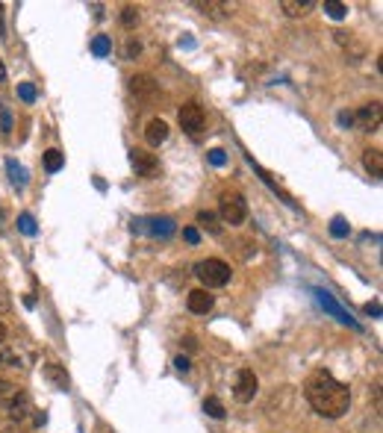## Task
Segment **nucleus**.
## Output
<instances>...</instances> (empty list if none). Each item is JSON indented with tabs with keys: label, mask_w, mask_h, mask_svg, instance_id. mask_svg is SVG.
<instances>
[{
	"label": "nucleus",
	"mask_w": 383,
	"mask_h": 433,
	"mask_svg": "<svg viewBox=\"0 0 383 433\" xmlns=\"http://www.w3.org/2000/svg\"><path fill=\"white\" fill-rule=\"evenodd\" d=\"M304 395H307L310 407L325 419H342L351 407V389L345 383H339L325 368L313 371V375L307 378Z\"/></svg>",
	"instance_id": "f257e3e1"
},
{
	"label": "nucleus",
	"mask_w": 383,
	"mask_h": 433,
	"mask_svg": "<svg viewBox=\"0 0 383 433\" xmlns=\"http://www.w3.org/2000/svg\"><path fill=\"white\" fill-rule=\"evenodd\" d=\"M218 215H221V221L236 227V224H245L248 219V201H245V194H239V192H221V198H218Z\"/></svg>",
	"instance_id": "f03ea898"
},
{
	"label": "nucleus",
	"mask_w": 383,
	"mask_h": 433,
	"mask_svg": "<svg viewBox=\"0 0 383 433\" xmlns=\"http://www.w3.org/2000/svg\"><path fill=\"white\" fill-rule=\"evenodd\" d=\"M195 274H198V280L210 289H221V286H227L230 283V265L225 260H204V263H198L195 265Z\"/></svg>",
	"instance_id": "7ed1b4c3"
},
{
	"label": "nucleus",
	"mask_w": 383,
	"mask_h": 433,
	"mask_svg": "<svg viewBox=\"0 0 383 433\" xmlns=\"http://www.w3.org/2000/svg\"><path fill=\"white\" fill-rule=\"evenodd\" d=\"M177 121H180V127H183L189 136H198L200 130H204V124H207V115H204V109H200L198 101H189V104L180 106Z\"/></svg>",
	"instance_id": "20e7f679"
},
{
	"label": "nucleus",
	"mask_w": 383,
	"mask_h": 433,
	"mask_svg": "<svg viewBox=\"0 0 383 433\" xmlns=\"http://www.w3.org/2000/svg\"><path fill=\"white\" fill-rule=\"evenodd\" d=\"M130 165L136 168L139 177H145V180H153V177H159V160L145 150V148H133L130 150Z\"/></svg>",
	"instance_id": "39448f33"
},
{
	"label": "nucleus",
	"mask_w": 383,
	"mask_h": 433,
	"mask_svg": "<svg viewBox=\"0 0 383 433\" xmlns=\"http://www.w3.org/2000/svg\"><path fill=\"white\" fill-rule=\"evenodd\" d=\"M257 389H259V380L251 368H242L239 375H236V386H233V398L239 404H251L254 395H257Z\"/></svg>",
	"instance_id": "423d86ee"
},
{
	"label": "nucleus",
	"mask_w": 383,
	"mask_h": 433,
	"mask_svg": "<svg viewBox=\"0 0 383 433\" xmlns=\"http://www.w3.org/2000/svg\"><path fill=\"white\" fill-rule=\"evenodd\" d=\"M354 124L360 130H366V133H374L380 127V104H366V106H360V112L354 115Z\"/></svg>",
	"instance_id": "0eeeda50"
},
{
	"label": "nucleus",
	"mask_w": 383,
	"mask_h": 433,
	"mask_svg": "<svg viewBox=\"0 0 383 433\" xmlns=\"http://www.w3.org/2000/svg\"><path fill=\"white\" fill-rule=\"evenodd\" d=\"M186 307H189V312H195V316H207V312L215 307V298L207 289H192L189 298H186Z\"/></svg>",
	"instance_id": "6e6552de"
},
{
	"label": "nucleus",
	"mask_w": 383,
	"mask_h": 433,
	"mask_svg": "<svg viewBox=\"0 0 383 433\" xmlns=\"http://www.w3.org/2000/svg\"><path fill=\"white\" fill-rule=\"evenodd\" d=\"M130 92L139 97V101H151V97L156 94V80L151 74H136V77H130Z\"/></svg>",
	"instance_id": "1a4fd4ad"
},
{
	"label": "nucleus",
	"mask_w": 383,
	"mask_h": 433,
	"mask_svg": "<svg viewBox=\"0 0 383 433\" xmlns=\"http://www.w3.org/2000/svg\"><path fill=\"white\" fill-rule=\"evenodd\" d=\"M145 139H148L151 148H159V145L168 139V124L163 121V118H153V121H148V127H145Z\"/></svg>",
	"instance_id": "9d476101"
},
{
	"label": "nucleus",
	"mask_w": 383,
	"mask_h": 433,
	"mask_svg": "<svg viewBox=\"0 0 383 433\" xmlns=\"http://www.w3.org/2000/svg\"><path fill=\"white\" fill-rule=\"evenodd\" d=\"M315 295H318V301H321V307H325L328 312H333V316H336V319H339L342 324H354V327H357V322H354V319L348 316V312H345V309H342V307H339V304H336V301L330 298V295H328V292H315Z\"/></svg>",
	"instance_id": "9b49d317"
},
{
	"label": "nucleus",
	"mask_w": 383,
	"mask_h": 433,
	"mask_svg": "<svg viewBox=\"0 0 383 433\" xmlns=\"http://www.w3.org/2000/svg\"><path fill=\"white\" fill-rule=\"evenodd\" d=\"M315 4L313 0H280V9H284L289 18H304Z\"/></svg>",
	"instance_id": "f8f14e48"
},
{
	"label": "nucleus",
	"mask_w": 383,
	"mask_h": 433,
	"mask_svg": "<svg viewBox=\"0 0 383 433\" xmlns=\"http://www.w3.org/2000/svg\"><path fill=\"white\" fill-rule=\"evenodd\" d=\"M362 165H366V171L372 177H380L383 174V156H380V150L377 148H369L366 153H362Z\"/></svg>",
	"instance_id": "ddd939ff"
},
{
	"label": "nucleus",
	"mask_w": 383,
	"mask_h": 433,
	"mask_svg": "<svg viewBox=\"0 0 383 433\" xmlns=\"http://www.w3.org/2000/svg\"><path fill=\"white\" fill-rule=\"evenodd\" d=\"M45 378H48L56 389H68V375H65V371L59 368L56 363H48V366H45Z\"/></svg>",
	"instance_id": "4468645a"
},
{
	"label": "nucleus",
	"mask_w": 383,
	"mask_h": 433,
	"mask_svg": "<svg viewBox=\"0 0 383 433\" xmlns=\"http://www.w3.org/2000/svg\"><path fill=\"white\" fill-rule=\"evenodd\" d=\"M18 395H21V389H18L12 380H0V407H9Z\"/></svg>",
	"instance_id": "2eb2a0df"
},
{
	"label": "nucleus",
	"mask_w": 383,
	"mask_h": 433,
	"mask_svg": "<svg viewBox=\"0 0 383 433\" xmlns=\"http://www.w3.org/2000/svg\"><path fill=\"white\" fill-rule=\"evenodd\" d=\"M63 165H65V153H63V150H56V148L45 150V168H48L50 174H56Z\"/></svg>",
	"instance_id": "dca6fc26"
},
{
	"label": "nucleus",
	"mask_w": 383,
	"mask_h": 433,
	"mask_svg": "<svg viewBox=\"0 0 383 433\" xmlns=\"http://www.w3.org/2000/svg\"><path fill=\"white\" fill-rule=\"evenodd\" d=\"M27 407H30V398L21 392V395H18V398L9 404V416H12V419H24V416H27Z\"/></svg>",
	"instance_id": "f3484780"
},
{
	"label": "nucleus",
	"mask_w": 383,
	"mask_h": 433,
	"mask_svg": "<svg viewBox=\"0 0 383 433\" xmlns=\"http://www.w3.org/2000/svg\"><path fill=\"white\" fill-rule=\"evenodd\" d=\"M92 53L95 56H109L112 53V42H109V35H95V42H92Z\"/></svg>",
	"instance_id": "a211bd4d"
},
{
	"label": "nucleus",
	"mask_w": 383,
	"mask_h": 433,
	"mask_svg": "<svg viewBox=\"0 0 383 433\" xmlns=\"http://www.w3.org/2000/svg\"><path fill=\"white\" fill-rule=\"evenodd\" d=\"M325 12L333 18V21H342L348 15V6L345 4H336V0H325Z\"/></svg>",
	"instance_id": "6ab92c4d"
},
{
	"label": "nucleus",
	"mask_w": 383,
	"mask_h": 433,
	"mask_svg": "<svg viewBox=\"0 0 383 433\" xmlns=\"http://www.w3.org/2000/svg\"><path fill=\"white\" fill-rule=\"evenodd\" d=\"M204 412L210 419H225V404H221L218 398H207L204 401Z\"/></svg>",
	"instance_id": "aec40b11"
},
{
	"label": "nucleus",
	"mask_w": 383,
	"mask_h": 433,
	"mask_svg": "<svg viewBox=\"0 0 383 433\" xmlns=\"http://www.w3.org/2000/svg\"><path fill=\"white\" fill-rule=\"evenodd\" d=\"M18 366H21V357L15 351L0 348V368H18Z\"/></svg>",
	"instance_id": "412c9836"
},
{
	"label": "nucleus",
	"mask_w": 383,
	"mask_h": 433,
	"mask_svg": "<svg viewBox=\"0 0 383 433\" xmlns=\"http://www.w3.org/2000/svg\"><path fill=\"white\" fill-rule=\"evenodd\" d=\"M198 224H204L210 233H221V224L215 219V212H198Z\"/></svg>",
	"instance_id": "4be33fe9"
},
{
	"label": "nucleus",
	"mask_w": 383,
	"mask_h": 433,
	"mask_svg": "<svg viewBox=\"0 0 383 433\" xmlns=\"http://www.w3.org/2000/svg\"><path fill=\"white\" fill-rule=\"evenodd\" d=\"M121 24H124L127 30L136 27L139 24V9L136 6H124V9H121Z\"/></svg>",
	"instance_id": "5701e85b"
},
{
	"label": "nucleus",
	"mask_w": 383,
	"mask_h": 433,
	"mask_svg": "<svg viewBox=\"0 0 383 433\" xmlns=\"http://www.w3.org/2000/svg\"><path fill=\"white\" fill-rule=\"evenodd\" d=\"M18 97L27 101V104H33L36 101V86L33 83H21V86H18Z\"/></svg>",
	"instance_id": "b1692460"
},
{
	"label": "nucleus",
	"mask_w": 383,
	"mask_h": 433,
	"mask_svg": "<svg viewBox=\"0 0 383 433\" xmlns=\"http://www.w3.org/2000/svg\"><path fill=\"white\" fill-rule=\"evenodd\" d=\"M6 165H9V171H12V180H15L18 186H24V183H27V171H24V168H18L15 160H9Z\"/></svg>",
	"instance_id": "393cba45"
},
{
	"label": "nucleus",
	"mask_w": 383,
	"mask_h": 433,
	"mask_svg": "<svg viewBox=\"0 0 383 433\" xmlns=\"http://www.w3.org/2000/svg\"><path fill=\"white\" fill-rule=\"evenodd\" d=\"M330 233L336 236V239H345V236H348V224L342 221V219H333V224H330Z\"/></svg>",
	"instance_id": "a878e982"
},
{
	"label": "nucleus",
	"mask_w": 383,
	"mask_h": 433,
	"mask_svg": "<svg viewBox=\"0 0 383 433\" xmlns=\"http://www.w3.org/2000/svg\"><path fill=\"white\" fill-rule=\"evenodd\" d=\"M18 227H21V233H27V236H33L36 233V224H33V215H21V219H18Z\"/></svg>",
	"instance_id": "bb28decb"
},
{
	"label": "nucleus",
	"mask_w": 383,
	"mask_h": 433,
	"mask_svg": "<svg viewBox=\"0 0 383 433\" xmlns=\"http://www.w3.org/2000/svg\"><path fill=\"white\" fill-rule=\"evenodd\" d=\"M156 227H153V233H163V236H168L171 230H174V221L171 219H159V221H153Z\"/></svg>",
	"instance_id": "cd10ccee"
},
{
	"label": "nucleus",
	"mask_w": 383,
	"mask_h": 433,
	"mask_svg": "<svg viewBox=\"0 0 383 433\" xmlns=\"http://www.w3.org/2000/svg\"><path fill=\"white\" fill-rule=\"evenodd\" d=\"M210 163H212V165H225V163H227L225 150H218V148H215V150H210Z\"/></svg>",
	"instance_id": "c85d7f7f"
},
{
	"label": "nucleus",
	"mask_w": 383,
	"mask_h": 433,
	"mask_svg": "<svg viewBox=\"0 0 383 433\" xmlns=\"http://www.w3.org/2000/svg\"><path fill=\"white\" fill-rule=\"evenodd\" d=\"M183 239H186L189 245H198V242H200V233H198L195 227H186V230H183Z\"/></svg>",
	"instance_id": "c756f323"
},
{
	"label": "nucleus",
	"mask_w": 383,
	"mask_h": 433,
	"mask_svg": "<svg viewBox=\"0 0 383 433\" xmlns=\"http://www.w3.org/2000/svg\"><path fill=\"white\" fill-rule=\"evenodd\" d=\"M139 50H142V48H139V42H133V38H130V42H127V59L139 56Z\"/></svg>",
	"instance_id": "7c9ffc66"
},
{
	"label": "nucleus",
	"mask_w": 383,
	"mask_h": 433,
	"mask_svg": "<svg viewBox=\"0 0 383 433\" xmlns=\"http://www.w3.org/2000/svg\"><path fill=\"white\" fill-rule=\"evenodd\" d=\"M174 366H177V371H189V368H192V363H189L186 357H177V360H174Z\"/></svg>",
	"instance_id": "2f4dec72"
},
{
	"label": "nucleus",
	"mask_w": 383,
	"mask_h": 433,
	"mask_svg": "<svg viewBox=\"0 0 383 433\" xmlns=\"http://www.w3.org/2000/svg\"><path fill=\"white\" fill-rule=\"evenodd\" d=\"M180 345H183L186 351H198V342H195V336H183V342H180Z\"/></svg>",
	"instance_id": "473e14b6"
},
{
	"label": "nucleus",
	"mask_w": 383,
	"mask_h": 433,
	"mask_svg": "<svg viewBox=\"0 0 383 433\" xmlns=\"http://www.w3.org/2000/svg\"><path fill=\"white\" fill-rule=\"evenodd\" d=\"M0 124H4V133L12 130V118H9V112H4V118H0Z\"/></svg>",
	"instance_id": "72a5a7b5"
},
{
	"label": "nucleus",
	"mask_w": 383,
	"mask_h": 433,
	"mask_svg": "<svg viewBox=\"0 0 383 433\" xmlns=\"http://www.w3.org/2000/svg\"><path fill=\"white\" fill-rule=\"evenodd\" d=\"M339 124H348V127H351V124H354V115H348V112H342V115H339Z\"/></svg>",
	"instance_id": "f704fd0d"
},
{
	"label": "nucleus",
	"mask_w": 383,
	"mask_h": 433,
	"mask_svg": "<svg viewBox=\"0 0 383 433\" xmlns=\"http://www.w3.org/2000/svg\"><path fill=\"white\" fill-rule=\"evenodd\" d=\"M366 312L369 316H380V307L377 304H366Z\"/></svg>",
	"instance_id": "c9c22d12"
},
{
	"label": "nucleus",
	"mask_w": 383,
	"mask_h": 433,
	"mask_svg": "<svg viewBox=\"0 0 383 433\" xmlns=\"http://www.w3.org/2000/svg\"><path fill=\"white\" fill-rule=\"evenodd\" d=\"M4 342H6V324L0 322V345H4Z\"/></svg>",
	"instance_id": "e433bc0d"
},
{
	"label": "nucleus",
	"mask_w": 383,
	"mask_h": 433,
	"mask_svg": "<svg viewBox=\"0 0 383 433\" xmlns=\"http://www.w3.org/2000/svg\"><path fill=\"white\" fill-rule=\"evenodd\" d=\"M0 80H6V65L0 62Z\"/></svg>",
	"instance_id": "4c0bfd02"
}]
</instances>
